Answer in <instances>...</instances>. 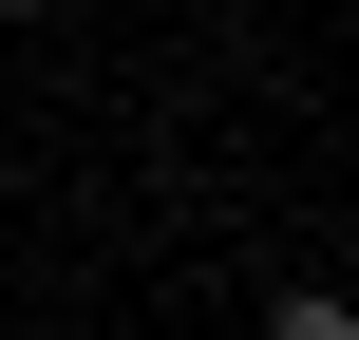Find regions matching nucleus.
Wrapping results in <instances>:
<instances>
[{"instance_id":"f257e3e1","label":"nucleus","mask_w":359,"mask_h":340,"mask_svg":"<svg viewBox=\"0 0 359 340\" xmlns=\"http://www.w3.org/2000/svg\"><path fill=\"white\" fill-rule=\"evenodd\" d=\"M265 340H359V303H341V284H284V303H265Z\"/></svg>"},{"instance_id":"f03ea898","label":"nucleus","mask_w":359,"mask_h":340,"mask_svg":"<svg viewBox=\"0 0 359 340\" xmlns=\"http://www.w3.org/2000/svg\"><path fill=\"white\" fill-rule=\"evenodd\" d=\"M0 19H38V0H0Z\"/></svg>"}]
</instances>
